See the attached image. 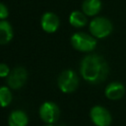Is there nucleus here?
Instances as JSON below:
<instances>
[{"instance_id":"nucleus-1","label":"nucleus","mask_w":126,"mask_h":126,"mask_svg":"<svg viewBox=\"0 0 126 126\" xmlns=\"http://www.w3.org/2000/svg\"><path fill=\"white\" fill-rule=\"evenodd\" d=\"M108 73V64L102 56L96 53L87 54L81 61L80 74L85 81L92 85H97L105 81Z\"/></svg>"},{"instance_id":"nucleus-2","label":"nucleus","mask_w":126,"mask_h":126,"mask_svg":"<svg viewBox=\"0 0 126 126\" xmlns=\"http://www.w3.org/2000/svg\"><path fill=\"white\" fill-rule=\"evenodd\" d=\"M113 30V25L105 17H95L89 24L90 33L97 38H105L107 37Z\"/></svg>"},{"instance_id":"nucleus-3","label":"nucleus","mask_w":126,"mask_h":126,"mask_svg":"<svg viewBox=\"0 0 126 126\" xmlns=\"http://www.w3.org/2000/svg\"><path fill=\"white\" fill-rule=\"evenodd\" d=\"M96 38L93 36L91 33H87L84 32H77L71 36V44L72 46L81 52H91L96 47Z\"/></svg>"},{"instance_id":"nucleus-4","label":"nucleus","mask_w":126,"mask_h":126,"mask_svg":"<svg viewBox=\"0 0 126 126\" xmlns=\"http://www.w3.org/2000/svg\"><path fill=\"white\" fill-rule=\"evenodd\" d=\"M57 86L63 94L74 93L79 87V77L71 69L62 71L57 78Z\"/></svg>"},{"instance_id":"nucleus-5","label":"nucleus","mask_w":126,"mask_h":126,"mask_svg":"<svg viewBox=\"0 0 126 126\" xmlns=\"http://www.w3.org/2000/svg\"><path fill=\"white\" fill-rule=\"evenodd\" d=\"M38 115L45 124H54L60 116V109L53 101H44L38 109Z\"/></svg>"},{"instance_id":"nucleus-6","label":"nucleus","mask_w":126,"mask_h":126,"mask_svg":"<svg viewBox=\"0 0 126 126\" xmlns=\"http://www.w3.org/2000/svg\"><path fill=\"white\" fill-rule=\"evenodd\" d=\"M90 118L95 126H109L112 122L110 112L101 105H94L91 108Z\"/></svg>"},{"instance_id":"nucleus-7","label":"nucleus","mask_w":126,"mask_h":126,"mask_svg":"<svg viewBox=\"0 0 126 126\" xmlns=\"http://www.w3.org/2000/svg\"><path fill=\"white\" fill-rule=\"evenodd\" d=\"M28 80V72L27 70L22 67L18 66L11 70L9 76L7 77V84L8 87L12 90H19L21 89Z\"/></svg>"},{"instance_id":"nucleus-8","label":"nucleus","mask_w":126,"mask_h":126,"mask_svg":"<svg viewBox=\"0 0 126 126\" xmlns=\"http://www.w3.org/2000/svg\"><path fill=\"white\" fill-rule=\"evenodd\" d=\"M60 25L59 18L56 14L52 12H45L40 19V27L47 33L55 32Z\"/></svg>"},{"instance_id":"nucleus-9","label":"nucleus","mask_w":126,"mask_h":126,"mask_svg":"<svg viewBox=\"0 0 126 126\" xmlns=\"http://www.w3.org/2000/svg\"><path fill=\"white\" fill-rule=\"evenodd\" d=\"M125 92H126L125 86L117 81L107 84V86L104 89V94L110 100H118L122 98L125 94Z\"/></svg>"},{"instance_id":"nucleus-10","label":"nucleus","mask_w":126,"mask_h":126,"mask_svg":"<svg viewBox=\"0 0 126 126\" xmlns=\"http://www.w3.org/2000/svg\"><path fill=\"white\" fill-rule=\"evenodd\" d=\"M29 123V117L24 110H13L8 117L9 126H27Z\"/></svg>"},{"instance_id":"nucleus-11","label":"nucleus","mask_w":126,"mask_h":126,"mask_svg":"<svg viewBox=\"0 0 126 126\" xmlns=\"http://www.w3.org/2000/svg\"><path fill=\"white\" fill-rule=\"evenodd\" d=\"M102 7L101 0H84L82 3V11L88 17L96 16Z\"/></svg>"},{"instance_id":"nucleus-12","label":"nucleus","mask_w":126,"mask_h":126,"mask_svg":"<svg viewBox=\"0 0 126 126\" xmlns=\"http://www.w3.org/2000/svg\"><path fill=\"white\" fill-rule=\"evenodd\" d=\"M14 36V32L11 24L6 20L0 22V43L2 45L8 44Z\"/></svg>"},{"instance_id":"nucleus-13","label":"nucleus","mask_w":126,"mask_h":126,"mask_svg":"<svg viewBox=\"0 0 126 126\" xmlns=\"http://www.w3.org/2000/svg\"><path fill=\"white\" fill-rule=\"evenodd\" d=\"M88 16L83 11L75 10L69 15V24L77 29L84 28L88 24Z\"/></svg>"},{"instance_id":"nucleus-14","label":"nucleus","mask_w":126,"mask_h":126,"mask_svg":"<svg viewBox=\"0 0 126 126\" xmlns=\"http://www.w3.org/2000/svg\"><path fill=\"white\" fill-rule=\"evenodd\" d=\"M12 93L10 91V88L7 86H2L0 88V101L2 107L8 106L12 101Z\"/></svg>"},{"instance_id":"nucleus-15","label":"nucleus","mask_w":126,"mask_h":126,"mask_svg":"<svg viewBox=\"0 0 126 126\" xmlns=\"http://www.w3.org/2000/svg\"><path fill=\"white\" fill-rule=\"evenodd\" d=\"M10 69H9V67H8V65L7 64H5V63H1L0 64V77L1 78H6V77H8L9 76V74H10Z\"/></svg>"},{"instance_id":"nucleus-16","label":"nucleus","mask_w":126,"mask_h":126,"mask_svg":"<svg viewBox=\"0 0 126 126\" xmlns=\"http://www.w3.org/2000/svg\"><path fill=\"white\" fill-rule=\"evenodd\" d=\"M9 15V11H8V8L6 7V5L4 3H1L0 4V18L1 20H5Z\"/></svg>"},{"instance_id":"nucleus-17","label":"nucleus","mask_w":126,"mask_h":126,"mask_svg":"<svg viewBox=\"0 0 126 126\" xmlns=\"http://www.w3.org/2000/svg\"><path fill=\"white\" fill-rule=\"evenodd\" d=\"M44 126H54V125L53 124H45Z\"/></svg>"}]
</instances>
